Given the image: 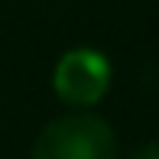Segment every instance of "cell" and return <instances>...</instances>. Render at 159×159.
<instances>
[{
  "label": "cell",
  "instance_id": "1",
  "mask_svg": "<svg viewBox=\"0 0 159 159\" xmlns=\"http://www.w3.org/2000/svg\"><path fill=\"white\" fill-rule=\"evenodd\" d=\"M33 159H117V136L104 117L71 111L39 130Z\"/></svg>",
  "mask_w": 159,
  "mask_h": 159
},
{
  "label": "cell",
  "instance_id": "2",
  "mask_svg": "<svg viewBox=\"0 0 159 159\" xmlns=\"http://www.w3.org/2000/svg\"><path fill=\"white\" fill-rule=\"evenodd\" d=\"M52 88L68 107H94L111 88V62L98 49H68L52 71Z\"/></svg>",
  "mask_w": 159,
  "mask_h": 159
},
{
  "label": "cell",
  "instance_id": "3",
  "mask_svg": "<svg viewBox=\"0 0 159 159\" xmlns=\"http://www.w3.org/2000/svg\"><path fill=\"white\" fill-rule=\"evenodd\" d=\"M133 159H159V140H149V143H143V146L133 153Z\"/></svg>",
  "mask_w": 159,
  "mask_h": 159
}]
</instances>
